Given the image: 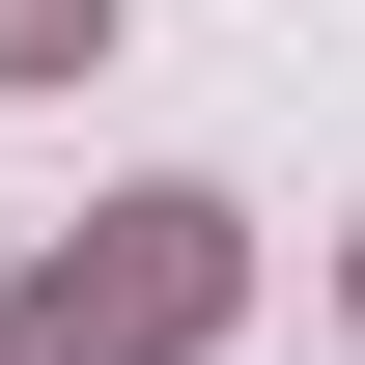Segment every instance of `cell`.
<instances>
[{
    "label": "cell",
    "instance_id": "1",
    "mask_svg": "<svg viewBox=\"0 0 365 365\" xmlns=\"http://www.w3.org/2000/svg\"><path fill=\"white\" fill-rule=\"evenodd\" d=\"M225 337V197H113V253L0 281V365H197Z\"/></svg>",
    "mask_w": 365,
    "mask_h": 365
},
{
    "label": "cell",
    "instance_id": "2",
    "mask_svg": "<svg viewBox=\"0 0 365 365\" xmlns=\"http://www.w3.org/2000/svg\"><path fill=\"white\" fill-rule=\"evenodd\" d=\"M113 56V0H0V85H85Z\"/></svg>",
    "mask_w": 365,
    "mask_h": 365
}]
</instances>
